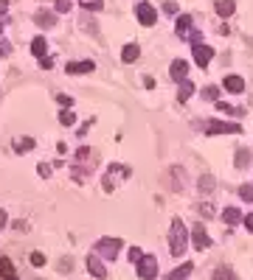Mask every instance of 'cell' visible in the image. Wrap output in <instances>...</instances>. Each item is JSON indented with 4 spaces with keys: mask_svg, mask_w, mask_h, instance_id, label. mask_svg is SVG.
<instances>
[{
    "mask_svg": "<svg viewBox=\"0 0 253 280\" xmlns=\"http://www.w3.org/2000/svg\"><path fill=\"white\" fill-rule=\"evenodd\" d=\"M214 188V177H203L200 179V190H211Z\"/></svg>",
    "mask_w": 253,
    "mask_h": 280,
    "instance_id": "cell-32",
    "label": "cell"
},
{
    "mask_svg": "<svg viewBox=\"0 0 253 280\" xmlns=\"http://www.w3.org/2000/svg\"><path fill=\"white\" fill-rule=\"evenodd\" d=\"M242 219H245V216H242L239 207H225V210H222V222L225 224H239Z\"/></svg>",
    "mask_w": 253,
    "mask_h": 280,
    "instance_id": "cell-13",
    "label": "cell"
},
{
    "mask_svg": "<svg viewBox=\"0 0 253 280\" xmlns=\"http://www.w3.org/2000/svg\"><path fill=\"white\" fill-rule=\"evenodd\" d=\"M37 22H40L42 28H54V25H57L54 14H48V11H37Z\"/></svg>",
    "mask_w": 253,
    "mask_h": 280,
    "instance_id": "cell-19",
    "label": "cell"
},
{
    "mask_svg": "<svg viewBox=\"0 0 253 280\" xmlns=\"http://www.w3.org/2000/svg\"><path fill=\"white\" fill-rule=\"evenodd\" d=\"M242 222H245V227H248V233H253V213H251V216H245Z\"/></svg>",
    "mask_w": 253,
    "mask_h": 280,
    "instance_id": "cell-37",
    "label": "cell"
},
{
    "mask_svg": "<svg viewBox=\"0 0 253 280\" xmlns=\"http://www.w3.org/2000/svg\"><path fill=\"white\" fill-rule=\"evenodd\" d=\"M40 65L45 67V70H51V67H54V59H48V56H45V59H40Z\"/></svg>",
    "mask_w": 253,
    "mask_h": 280,
    "instance_id": "cell-38",
    "label": "cell"
},
{
    "mask_svg": "<svg viewBox=\"0 0 253 280\" xmlns=\"http://www.w3.org/2000/svg\"><path fill=\"white\" fill-rule=\"evenodd\" d=\"M59 121L65 123V126H73V123H76V112H70L68 107H65V110L59 112Z\"/></svg>",
    "mask_w": 253,
    "mask_h": 280,
    "instance_id": "cell-21",
    "label": "cell"
},
{
    "mask_svg": "<svg viewBox=\"0 0 253 280\" xmlns=\"http://www.w3.org/2000/svg\"><path fill=\"white\" fill-rule=\"evenodd\" d=\"M217 95H219V90L214 87V84H211V87H206V90H203V98H206V101H217Z\"/></svg>",
    "mask_w": 253,
    "mask_h": 280,
    "instance_id": "cell-26",
    "label": "cell"
},
{
    "mask_svg": "<svg viewBox=\"0 0 253 280\" xmlns=\"http://www.w3.org/2000/svg\"><path fill=\"white\" fill-rule=\"evenodd\" d=\"M138 278L141 280H155L158 278V258L155 255H144L138 261Z\"/></svg>",
    "mask_w": 253,
    "mask_h": 280,
    "instance_id": "cell-2",
    "label": "cell"
},
{
    "mask_svg": "<svg viewBox=\"0 0 253 280\" xmlns=\"http://www.w3.org/2000/svg\"><path fill=\"white\" fill-rule=\"evenodd\" d=\"M225 90L239 95L242 90H245V81H242V76H228V78H225Z\"/></svg>",
    "mask_w": 253,
    "mask_h": 280,
    "instance_id": "cell-16",
    "label": "cell"
},
{
    "mask_svg": "<svg viewBox=\"0 0 253 280\" xmlns=\"http://www.w3.org/2000/svg\"><path fill=\"white\" fill-rule=\"evenodd\" d=\"M248 160H251V151H248V149H242L239 154H236V166L245 168V166H248Z\"/></svg>",
    "mask_w": 253,
    "mask_h": 280,
    "instance_id": "cell-25",
    "label": "cell"
},
{
    "mask_svg": "<svg viewBox=\"0 0 253 280\" xmlns=\"http://www.w3.org/2000/svg\"><path fill=\"white\" fill-rule=\"evenodd\" d=\"M138 54H141V48L135 42H129L124 51H121V59H124V62H135V59H138Z\"/></svg>",
    "mask_w": 253,
    "mask_h": 280,
    "instance_id": "cell-18",
    "label": "cell"
},
{
    "mask_svg": "<svg viewBox=\"0 0 253 280\" xmlns=\"http://www.w3.org/2000/svg\"><path fill=\"white\" fill-rule=\"evenodd\" d=\"M31 146H34V140H31V137H23V140H20V143H17V151H20V154H23V151H28V149H31Z\"/></svg>",
    "mask_w": 253,
    "mask_h": 280,
    "instance_id": "cell-30",
    "label": "cell"
},
{
    "mask_svg": "<svg viewBox=\"0 0 253 280\" xmlns=\"http://www.w3.org/2000/svg\"><path fill=\"white\" fill-rule=\"evenodd\" d=\"M82 9H87V11H102L104 3H102V0H84V3H82Z\"/></svg>",
    "mask_w": 253,
    "mask_h": 280,
    "instance_id": "cell-24",
    "label": "cell"
},
{
    "mask_svg": "<svg viewBox=\"0 0 253 280\" xmlns=\"http://www.w3.org/2000/svg\"><path fill=\"white\" fill-rule=\"evenodd\" d=\"M135 14H138L141 25H155V22H158V11L152 9L149 3H138V9H135Z\"/></svg>",
    "mask_w": 253,
    "mask_h": 280,
    "instance_id": "cell-5",
    "label": "cell"
},
{
    "mask_svg": "<svg viewBox=\"0 0 253 280\" xmlns=\"http://www.w3.org/2000/svg\"><path fill=\"white\" fill-rule=\"evenodd\" d=\"M0 34H3V25H0Z\"/></svg>",
    "mask_w": 253,
    "mask_h": 280,
    "instance_id": "cell-42",
    "label": "cell"
},
{
    "mask_svg": "<svg viewBox=\"0 0 253 280\" xmlns=\"http://www.w3.org/2000/svg\"><path fill=\"white\" fill-rule=\"evenodd\" d=\"M189 246V233H186L183 219H172V233H169V252L174 258H180Z\"/></svg>",
    "mask_w": 253,
    "mask_h": 280,
    "instance_id": "cell-1",
    "label": "cell"
},
{
    "mask_svg": "<svg viewBox=\"0 0 253 280\" xmlns=\"http://www.w3.org/2000/svg\"><path fill=\"white\" fill-rule=\"evenodd\" d=\"M65 70H68L70 76H79V73H90V70H93V62H90V59H84V62H70V65L65 67Z\"/></svg>",
    "mask_w": 253,
    "mask_h": 280,
    "instance_id": "cell-12",
    "label": "cell"
},
{
    "mask_svg": "<svg viewBox=\"0 0 253 280\" xmlns=\"http://www.w3.org/2000/svg\"><path fill=\"white\" fill-rule=\"evenodd\" d=\"M191 95H194V84H191L189 78H183V81H180V90H177V101H189Z\"/></svg>",
    "mask_w": 253,
    "mask_h": 280,
    "instance_id": "cell-15",
    "label": "cell"
},
{
    "mask_svg": "<svg viewBox=\"0 0 253 280\" xmlns=\"http://www.w3.org/2000/svg\"><path fill=\"white\" fill-rule=\"evenodd\" d=\"M217 110H219V112H228V115H245V110H236V107H231V104H222V101L217 104Z\"/></svg>",
    "mask_w": 253,
    "mask_h": 280,
    "instance_id": "cell-23",
    "label": "cell"
},
{
    "mask_svg": "<svg viewBox=\"0 0 253 280\" xmlns=\"http://www.w3.org/2000/svg\"><path fill=\"white\" fill-rule=\"evenodd\" d=\"M6 11H9V0H0V17H3Z\"/></svg>",
    "mask_w": 253,
    "mask_h": 280,
    "instance_id": "cell-39",
    "label": "cell"
},
{
    "mask_svg": "<svg viewBox=\"0 0 253 280\" xmlns=\"http://www.w3.org/2000/svg\"><path fill=\"white\" fill-rule=\"evenodd\" d=\"M239 196H242L245 202H253V185H242V188H239Z\"/></svg>",
    "mask_w": 253,
    "mask_h": 280,
    "instance_id": "cell-27",
    "label": "cell"
},
{
    "mask_svg": "<svg viewBox=\"0 0 253 280\" xmlns=\"http://www.w3.org/2000/svg\"><path fill=\"white\" fill-rule=\"evenodd\" d=\"M6 222H9V216H6V210L0 207V227H6Z\"/></svg>",
    "mask_w": 253,
    "mask_h": 280,
    "instance_id": "cell-40",
    "label": "cell"
},
{
    "mask_svg": "<svg viewBox=\"0 0 253 280\" xmlns=\"http://www.w3.org/2000/svg\"><path fill=\"white\" fill-rule=\"evenodd\" d=\"M141 258H144V252H141L138 246H132V249H129V261H132V263H138Z\"/></svg>",
    "mask_w": 253,
    "mask_h": 280,
    "instance_id": "cell-33",
    "label": "cell"
},
{
    "mask_svg": "<svg viewBox=\"0 0 253 280\" xmlns=\"http://www.w3.org/2000/svg\"><path fill=\"white\" fill-rule=\"evenodd\" d=\"M214 280H236V275H233L228 266H222V269H217V272H214Z\"/></svg>",
    "mask_w": 253,
    "mask_h": 280,
    "instance_id": "cell-22",
    "label": "cell"
},
{
    "mask_svg": "<svg viewBox=\"0 0 253 280\" xmlns=\"http://www.w3.org/2000/svg\"><path fill=\"white\" fill-rule=\"evenodd\" d=\"M87 272H90L93 278H99V280L107 278V269H104V263H102V258L99 255H87Z\"/></svg>",
    "mask_w": 253,
    "mask_h": 280,
    "instance_id": "cell-8",
    "label": "cell"
},
{
    "mask_svg": "<svg viewBox=\"0 0 253 280\" xmlns=\"http://www.w3.org/2000/svg\"><path fill=\"white\" fill-rule=\"evenodd\" d=\"M31 54H34L37 59H45L48 56V42L42 39V37H37L34 42H31Z\"/></svg>",
    "mask_w": 253,
    "mask_h": 280,
    "instance_id": "cell-14",
    "label": "cell"
},
{
    "mask_svg": "<svg viewBox=\"0 0 253 280\" xmlns=\"http://www.w3.org/2000/svg\"><path fill=\"white\" fill-rule=\"evenodd\" d=\"M200 213H203V216H206V219H211V216H217V213H214V207H211V205H200Z\"/></svg>",
    "mask_w": 253,
    "mask_h": 280,
    "instance_id": "cell-34",
    "label": "cell"
},
{
    "mask_svg": "<svg viewBox=\"0 0 253 280\" xmlns=\"http://www.w3.org/2000/svg\"><path fill=\"white\" fill-rule=\"evenodd\" d=\"M28 261H31V266H42V263H45V255H42V252H31Z\"/></svg>",
    "mask_w": 253,
    "mask_h": 280,
    "instance_id": "cell-29",
    "label": "cell"
},
{
    "mask_svg": "<svg viewBox=\"0 0 253 280\" xmlns=\"http://www.w3.org/2000/svg\"><path fill=\"white\" fill-rule=\"evenodd\" d=\"M169 73H172L174 81H183V78L189 76V62H183V59H174V62H172V70H169Z\"/></svg>",
    "mask_w": 253,
    "mask_h": 280,
    "instance_id": "cell-10",
    "label": "cell"
},
{
    "mask_svg": "<svg viewBox=\"0 0 253 280\" xmlns=\"http://www.w3.org/2000/svg\"><path fill=\"white\" fill-rule=\"evenodd\" d=\"M121 241L118 238H102V241H96V255H104V258H118V249H121Z\"/></svg>",
    "mask_w": 253,
    "mask_h": 280,
    "instance_id": "cell-3",
    "label": "cell"
},
{
    "mask_svg": "<svg viewBox=\"0 0 253 280\" xmlns=\"http://www.w3.org/2000/svg\"><path fill=\"white\" fill-rule=\"evenodd\" d=\"M87 154H90V149H87V146H82L79 151H76V160H84Z\"/></svg>",
    "mask_w": 253,
    "mask_h": 280,
    "instance_id": "cell-36",
    "label": "cell"
},
{
    "mask_svg": "<svg viewBox=\"0 0 253 280\" xmlns=\"http://www.w3.org/2000/svg\"><path fill=\"white\" fill-rule=\"evenodd\" d=\"M174 31H177V37H180V39H191V17H189V14H180V17H177V28H174Z\"/></svg>",
    "mask_w": 253,
    "mask_h": 280,
    "instance_id": "cell-9",
    "label": "cell"
},
{
    "mask_svg": "<svg viewBox=\"0 0 253 280\" xmlns=\"http://www.w3.org/2000/svg\"><path fill=\"white\" fill-rule=\"evenodd\" d=\"M208 134H236L239 132V123H225V121H211L206 123Z\"/></svg>",
    "mask_w": 253,
    "mask_h": 280,
    "instance_id": "cell-4",
    "label": "cell"
},
{
    "mask_svg": "<svg viewBox=\"0 0 253 280\" xmlns=\"http://www.w3.org/2000/svg\"><path fill=\"white\" fill-rule=\"evenodd\" d=\"M6 280H17V275H12V278H6Z\"/></svg>",
    "mask_w": 253,
    "mask_h": 280,
    "instance_id": "cell-41",
    "label": "cell"
},
{
    "mask_svg": "<svg viewBox=\"0 0 253 280\" xmlns=\"http://www.w3.org/2000/svg\"><path fill=\"white\" fill-rule=\"evenodd\" d=\"M12 54V45L9 42H0V56H9Z\"/></svg>",
    "mask_w": 253,
    "mask_h": 280,
    "instance_id": "cell-35",
    "label": "cell"
},
{
    "mask_svg": "<svg viewBox=\"0 0 253 280\" xmlns=\"http://www.w3.org/2000/svg\"><path fill=\"white\" fill-rule=\"evenodd\" d=\"M14 275V266L9 258H0V278H12Z\"/></svg>",
    "mask_w": 253,
    "mask_h": 280,
    "instance_id": "cell-20",
    "label": "cell"
},
{
    "mask_svg": "<svg viewBox=\"0 0 253 280\" xmlns=\"http://www.w3.org/2000/svg\"><path fill=\"white\" fill-rule=\"evenodd\" d=\"M233 11H236V3H233V0H219V3H217V14H219V17H231Z\"/></svg>",
    "mask_w": 253,
    "mask_h": 280,
    "instance_id": "cell-17",
    "label": "cell"
},
{
    "mask_svg": "<svg viewBox=\"0 0 253 280\" xmlns=\"http://www.w3.org/2000/svg\"><path fill=\"white\" fill-rule=\"evenodd\" d=\"M191 241H194V249H208L211 246V238H208L206 227L203 224H194V230H191Z\"/></svg>",
    "mask_w": 253,
    "mask_h": 280,
    "instance_id": "cell-7",
    "label": "cell"
},
{
    "mask_svg": "<svg viewBox=\"0 0 253 280\" xmlns=\"http://www.w3.org/2000/svg\"><path fill=\"white\" fill-rule=\"evenodd\" d=\"M194 62L200 67H208V62H211V56H214V48H208V45H203V42H194Z\"/></svg>",
    "mask_w": 253,
    "mask_h": 280,
    "instance_id": "cell-6",
    "label": "cell"
},
{
    "mask_svg": "<svg viewBox=\"0 0 253 280\" xmlns=\"http://www.w3.org/2000/svg\"><path fill=\"white\" fill-rule=\"evenodd\" d=\"M163 11H166V14H169V17H172V14H177V11H180V6H177V3H172V0H169V3H163Z\"/></svg>",
    "mask_w": 253,
    "mask_h": 280,
    "instance_id": "cell-31",
    "label": "cell"
},
{
    "mask_svg": "<svg viewBox=\"0 0 253 280\" xmlns=\"http://www.w3.org/2000/svg\"><path fill=\"white\" fill-rule=\"evenodd\" d=\"M194 272V263L189 261V263H183V266H177V269H172L169 275H166V280H186L189 275Z\"/></svg>",
    "mask_w": 253,
    "mask_h": 280,
    "instance_id": "cell-11",
    "label": "cell"
},
{
    "mask_svg": "<svg viewBox=\"0 0 253 280\" xmlns=\"http://www.w3.org/2000/svg\"><path fill=\"white\" fill-rule=\"evenodd\" d=\"M54 11H59V14L70 11V0H57V3H54Z\"/></svg>",
    "mask_w": 253,
    "mask_h": 280,
    "instance_id": "cell-28",
    "label": "cell"
}]
</instances>
